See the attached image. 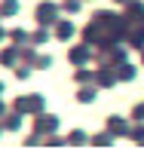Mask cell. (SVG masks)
Here are the masks:
<instances>
[{
	"label": "cell",
	"instance_id": "obj_3",
	"mask_svg": "<svg viewBox=\"0 0 144 150\" xmlns=\"http://www.w3.org/2000/svg\"><path fill=\"white\" fill-rule=\"evenodd\" d=\"M71 34H74L71 25H58V40H71Z\"/></svg>",
	"mask_w": 144,
	"mask_h": 150
},
{
	"label": "cell",
	"instance_id": "obj_8",
	"mask_svg": "<svg viewBox=\"0 0 144 150\" xmlns=\"http://www.w3.org/2000/svg\"><path fill=\"white\" fill-rule=\"evenodd\" d=\"M0 113H3V107H0Z\"/></svg>",
	"mask_w": 144,
	"mask_h": 150
},
{
	"label": "cell",
	"instance_id": "obj_1",
	"mask_svg": "<svg viewBox=\"0 0 144 150\" xmlns=\"http://www.w3.org/2000/svg\"><path fill=\"white\" fill-rule=\"evenodd\" d=\"M37 18H40L43 25L55 22V6H52V3H40V6H37Z\"/></svg>",
	"mask_w": 144,
	"mask_h": 150
},
{
	"label": "cell",
	"instance_id": "obj_7",
	"mask_svg": "<svg viewBox=\"0 0 144 150\" xmlns=\"http://www.w3.org/2000/svg\"><path fill=\"white\" fill-rule=\"evenodd\" d=\"M0 92H3V83H0Z\"/></svg>",
	"mask_w": 144,
	"mask_h": 150
},
{
	"label": "cell",
	"instance_id": "obj_6",
	"mask_svg": "<svg viewBox=\"0 0 144 150\" xmlns=\"http://www.w3.org/2000/svg\"><path fill=\"white\" fill-rule=\"evenodd\" d=\"M0 40H3V31H0Z\"/></svg>",
	"mask_w": 144,
	"mask_h": 150
},
{
	"label": "cell",
	"instance_id": "obj_5",
	"mask_svg": "<svg viewBox=\"0 0 144 150\" xmlns=\"http://www.w3.org/2000/svg\"><path fill=\"white\" fill-rule=\"evenodd\" d=\"M92 95H95L92 89H83V92H80V101H89V98H92Z\"/></svg>",
	"mask_w": 144,
	"mask_h": 150
},
{
	"label": "cell",
	"instance_id": "obj_4",
	"mask_svg": "<svg viewBox=\"0 0 144 150\" xmlns=\"http://www.w3.org/2000/svg\"><path fill=\"white\" fill-rule=\"evenodd\" d=\"M9 37H12V40H16V43H25V40H28V34H25V31H12V34H9Z\"/></svg>",
	"mask_w": 144,
	"mask_h": 150
},
{
	"label": "cell",
	"instance_id": "obj_2",
	"mask_svg": "<svg viewBox=\"0 0 144 150\" xmlns=\"http://www.w3.org/2000/svg\"><path fill=\"white\" fill-rule=\"evenodd\" d=\"M16 9H18V6H16V0H6V3H3V9H0V16H16Z\"/></svg>",
	"mask_w": 144,
	"mask_h": 150
}]
</instances>
